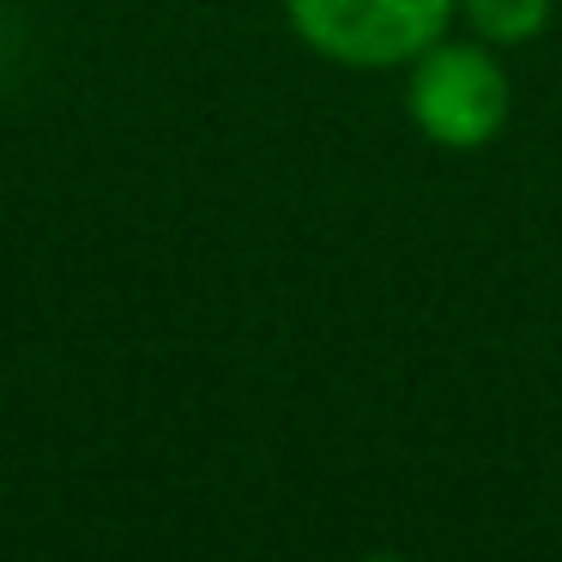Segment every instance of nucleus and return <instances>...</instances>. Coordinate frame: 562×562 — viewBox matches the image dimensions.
I'll list each match as a JSON object with an SVG mask.
<instances>
[{
    "instance_id": "nucleus-2",
    "label": "nucleus",
    "mask_w": 562,
    "mask_h": 562,
    "mask_svg": "<svg viewBox=\"0 0 562 562\" xmlns=\"http://www.w3.org/2000/svg\"><path fill=\"white\" fill-rule=\"evenodd\" d=\"M284 25L321 61L387 74L460 25V0H284Z\"/></svg>"
},
{
    "instance_id": "nucleus-3",
    "label": "nucleus",
    "mask_w": 562,
    "mask_h": 562,
    "mask_svg": "<svg viewBox=\"0 0 562 562\" xmlns=\"http://www.w3.org/2000/svg\"><path fill=\"white\" fill-rule=\"evenodd\" d=\"M557 0H460V25L496 49H526L550 31Z\"/></svg>"
},
{
    "instance_id": "nucleus-1",
    "label": "nucleus",
    "mask_w": 562,
    "mask_h": 562,
    "mask_svg": "<svg viewBox=\"0 0 562 562\" xmlns=\"http://www.w3.org/2000/svg\"><path fill=\"white\" fill-rule=\"evenodd\" d=\"M405 115L441 151H484L514 115V79L502 49L484 37H436L405 67Z\"/></svg>"
}]
</instances>
